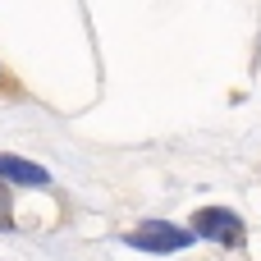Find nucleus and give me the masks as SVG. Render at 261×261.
Here are the masks:
<instances>
[{
	"mask_svg": "<svg viewBox=\"0 0 261 261\" xmlns=\"http://www.w3.org/2000/svg\"><path fill=\"white\" fill-rule=\"evenodd\" d=\"M14 206H9V193H5V184H0V229H9L14 225V216H9Z\"/></svg>",
	"mask_w": 261,
	"mask_h": 261,
	"instance_id": "nucleus-4",
	"label": "nucleus"
},
{
	"mask_svg": "<svg viewBox=\"0 0 261 261\" xmlns=\"http://www.w3.org/2000/svg\"><path fill=\"white\" fill-rule=\"evenodd\" d=\"M188 234H193V239H216V243H225V248H243V243H248V229H243V220H239L234 211H220V206H206V211H197Z\"/></svg>",
	"mask_w": 261,
	"mask_h": 261,
	"instance_id": "nucleus-1",
	"label": "nucleus"
},
{
	"mask_svg": "<svg viewBox=\"0 0 261 261\" xmlns=\"http://www.w3.org/2000/svg\"><path fill=\"white\" fill-rule=\"evenodd\" d=\"M188 243H193V234L179 225H165V220H147L128 234V248H142V252H179Z\"/></svg>",
	"mask_w": 261,
	"mask_h": 261,
	"instance_id": "nucleus-2",
	"label": "nucleus"
},
{
	"mask_svg": "<svg viewBox=\"0 0 261 261\" xmlns=\"http://www.w3.org/2000/svg\"><path fill=\"white\" fill-rule=\"evenodd\" d=\"M0 184H23V188H46L50 174L46 165H32L23 156H0Z\"/></svg>",
	"mask_w": 261,
	"mask_h": 261,
	"instance_id": "nucleus-3",
	"label": "nucleus"
}]
</instances>
